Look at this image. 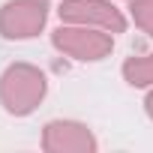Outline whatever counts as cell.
Masks as SVG:
<instances>
[{
  "label": "cell",
  "instance_id": "obj_5",
  "mask_svg": "<svg viewBox=\"0 0 153 153\" xmlns=\"http://www.w3.org/2000/svg\"><path fill=\"white\" fill-rule=\"evenodd\" d=\"M42 150H48V153H96L99 141L87 123L51 120L42 129Z\"/></svg>",
  "mask_w": 153,
  "mask_h": 153
},
{
  "label": "cell",
  "instance_id": "obj_6",
  "mask_svg": "<svg viewBox=\"0 0 153 153\" xmlns=\"http://www.w3.org/2000/svg\"><path fill=\"white\" fill-rule=\"evenodd\" d=\"M120 72L129 87H153V51L141 57H126Z\"/></svg>",
  "mask_w": 153,
  "mask_h": 153
},
{
  "label": "cell",
  "instance_id": "obj_8",
  "mask_svg": "<svg viewBox=\"0 0 153 153\" xmlns=\"http://www.w3.org/2000/svg\"><path fill=\"white\" fill-rule=\"evenodd\" d=\"M144 111H147V117L153 120V87H150V93H147V99H144Z\"/></svg>",
  "mask_w": 153,
  "mask_h": 153
},
{
  "label": "cell",
  "instance_id": "obj_7",
  "mask_svg": "<svg viewBox=\"0 0 153 153\" xmlns=\"http://www.w3.org/2000/svg\"><path fill=\"white\" fill-rule=\"evenodd\" d=\"M129 18L153 39V0H129Z\"/></svg>",
  "mask_w": 153,
  "mask_h": 153
},
{
  "label": "cell",
  "instance_id": "obj_1",
  "mask_svg": "<svg viewBox=\"0 0 153 153\" xmlns=\"http://www.w3.org/2000/svg\"><path fill=\"white\" fill-rule=\"evenodd\" d=\"M48 93V78L45 72L33 63H9L0 75V105L12 117H27L33 114Z\"/></svg>",
  "mask_w": 153,
  "mask_h": 153
},
{
  "label": "cell",
  "instance_id": "obj_4",
  "mask_svg": "<svg viewBox=\"0 0 153 153\" xmlns=\"http://www.w3.org/2000/svg\"><path fill=\"white\" fill-rule=\"evenodd\" d=\"M60 21L66 24H87V27H99L108 33H126V15L123 9L114 6V0H63L57 9Z\"/></svg>",
  "mask_w": 153,
  "mask_h": 153
},
{
  "label": "cell",
  "instance_id": "obj_2",
  "mask_svg": "<svg viewBox=\"0 0 153 153\" xmlns=\"http://www.w3.org/2000/svg\"><path fill=\"white\" fill-rule=\"evenodd\" d=\"M51 45L78 63H99L114 51V33L99 30V27H87V24H66L63 21L51 33Z\"/></svg>",
  "mask_w": 153,
  "mask_h": 153
},
{
  "label": "cell",
  "instance_id": "obj_3",
  "mask_svg": "<svg viewBox=\"0 0 153 153\" xmlns=\"http://www.w3.org/2000/svg\"><path fill=\"white\" fill-rule=\"evenodd\" d=\"M51 0H6L0 6V36L9 42L33 39L45 30Z\"/></svg>",
  "mask_w": 153,
  "mask_h": 153
}]
</instances>
